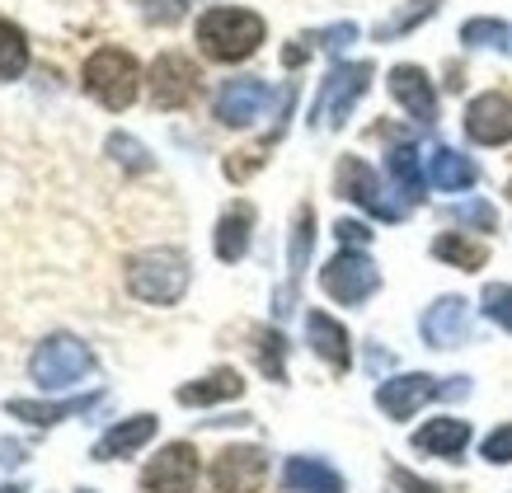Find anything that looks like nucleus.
<instances>
[{"label":"nucleus","mask_w":512,"mask_h":493,"mask_svg":"<svg viewBox=\"0 0 512 493\" xmlns=\"http://www.w3.org/2000/svg\"><path fill=\"white\" fill-rule=\"evenodd\" d=\"M451 221H461V226H475V231H494L498 226V212L489 202H461V207H451Z\"/></svg>","instance_id":"33"},{"label":"nucleus","mask_w":512,"mask_h":493,"mask_svg":"<svg viewBox=\"0 0 512 493\" xmlns=\"http://www.w3.org/2000/svg\"><path fill=\"white\" fill-rule=\"evenodd\" d=\"M480 301H484V315L512 334V282H489Z\"/></svg>","instance_id":"31"},{"label":"nucleus","mask_w":512,"mask_h":493,"mask_svg":"<svg viewBox=\"0 0 512 493\" xmlns=\"http://www.w3.org/2000/svg\"><path fill=\"white\" fill-rule=\"evenodd\" d=\"M109 155L123 165V170H132V174H146L151 165H156V160L146 155V146H141L137 137H123V132H118V137H109Z\"/></svg>","instance_id":"30"},{"label":"nucleus","mask_w":512,"mask_h":493,"mask_svg":"<svg viewBox=\"0 0 512 493\" xmlns=\"http://www.w3.org/2000/svg\"><path fill=\"white\" fill-rule=\"evenodd\" d=\"M264 19L254 15V10H231V5H221V10H207L198 19V43L202 52L212 57V62H245L259 52L264 43Z\"/></svg>","instance_id":"1"},{"label":"nucleus","mask_w":512,"mask_h":493,"mask_svg":"<svg viewBox=\"0 0 512 493\" xmlns=\"http://www.w3.org/2000/svg\"><path fill=\"white\" fill-rule=\"evenodd\" d=\"M80 493H94V489H80Z\"/></svg>","instance_id":"43"},{"label":"nucleus","mask_w":512,"mask_h":493,"mask_svg":"<svg viewBox=\"0 0 512 493\" xmlns=\"http://www.w3.org/2000/svg\"><path fill=\"white\" fill-rule=\"evenodd\" d=\"M306 52H311V47L296 43V47H287V52H282V62H287V66H301V62H306Z\"/></svg>","instance_id":"41"},{"label":"nucleus","mask_w":512,"mask_h":493,"mask_svg":"<svg viewBox=\"0 0 512 493\" xmlns=\"http://www.w3.org/2000/svg\"><path fill=\"white\" fill-rule=\"evenodd\" d=\"M390 489H395V493H442L437 484L419 479L414 470H404V465H395V470H390Z\"/></svg>","instance_id":"36"},{"label":"nucleus","mask_w":512,"mask_h":493,"mask_svg":"<svg viewBox=\"0 0 512 493\" xmlns=\"http://www.w3.org/2000/svg\"><path fill=\"white\" fill-rule=\"evenodd\" d=\"M484 461L489 465H512V423H503V428H494L489 437H484Z\"/></svg>","instance_id":"34"},{"label":"nucleus","mask_w":512,"mask_h":493,"mask_svg":"<svg viewBox=\"0 0 512 493\" xmlns=\"http://www.w3.org/2000/svg\"><path fill=\"white\" fill-rule=\"evenodd\" d=\"M151 437H156V414H132L94 442V461H123V456L146 447Z\"/></svg>","instance_id":"18"},{"label":"nucleus","mask_w":512,"mask_h":493,"mask_svg":"<svg viewBox=\"0 0 512 493\" xmlns=\"http://www.w3.org/2000/svg\"><path fill=\"white\" fill-rule=\"evenodd\" d=\"M282 489L287 493H343V479L315 456H292L282 465Z\"/></svg>","instance_id":"19"},{"label":"nucleus","mask_w":512,"mask_h":493,"mask_svg":"<svg viewBox=\"0 0 512 493\" xmlns=\"http://www.w3.org/2000/svg\"><path fill=\"white\" fill-rule=\"evenodd\" d=\"M390 94H395V104H400L414 123H423V127L437 123V90H433V80H428V71H419V66H395V71H390Z\"/></svg>","instance_id":"15"},{"label":"nucleus","mask_w":512,"mask_h":493,"mask_svg":"<svg viewBox=\"0 0 512 493\" xmlns=\"http://www.w3.org/2000/svg\"><path fill=\"white\" fill-rule=\"evenodd\" d=\"M461 43H470V47H508V29H503L498 19H470L466 29H461Z\"/></svg>","instance_id":"32"},{"label":"nucleus","mask_w":512,"mask_h":493,"mask_svg":"<svg viewBox=\"0 0 512 493\" xmlns=\"http://www.w3.org/2000/svg\"><path fill=\"white\" fill-rule=\"evenodd\" d=\"M357 38V24H334V29H325V33H315V43L320 47H329V52H339V47H348Z\"/></svg>","instance_id":"39"},{"label":"nucleus","mask_w":512,"mask_h":493,"mask_svg":"<svg viewBox=\"0 0 512 493\" xmlns=\"http://www.w3.org/2000/svg\"><path fill=\"white\" fill-rule=\"evenodd\" d=\"M198 484V451L188 442H170L141 470V493H193Z\"/></svg>","instance_id":"8"},{"label":"nucleus","mask_w":512,"mask_h":493,"mask_svg":"<svg viewBox=\"0 0 512 493\" xmlns=\"http://www.w3.org/2000/svg\"><path fill=\"white\" fill-rule=\"evenodd\" d=\"M466 137L480 141V146H503L512 141V99L508 94H480L470 99L466 108Z\"/></svg>","instance_id":"13"},{"label":"nucleus","mask_w":512,"mask_h":493,"mask_svg":"<svg viewBox=\"0 0 512 493\" xmlns=\"http://www.w3.org/2000/svg\"><path fill=\"white\" fill-rule=\"evenodd\" d=\"M433 254L442 263H451V268H466V273L484 268V259H489V249L475 245V240H466V235H437V240H433Z\"/></svg>","instance_id":"25"},{"label":"nucleus","mask_w":512,"mask_h":493,"mask_svg":"<svg viewBox=\"0 0 512 493\" xmlns=\"http://www.w3.org/2000/svg\"><path fill=\"white\" fill-rule=\"evenodd\" d=\"M268 104H273V90H268L264 80H254V76L226 80V85L217 90V123H226V127H249Z\"/></svg>","instance_id":"12"},{"label":"nucleus","mask_w":512,"mask_h":493,"mask_svg":"<svg viewBox=\"0 0 512 493\" xmlns=\"http://www.w3.org/2000/svg\"><path fill=\"white\" fill-rule=\"evenodd\" d=\"M419 329L433 348H461L470 339V306L461 296H437L433 306L423 310Z\"/></svg>","instance_id":"14"},{"label":"nucleus","mask_w":512,"mask_h":493,"mask_svg":"<svg viewBox=\"0 0 512 493\" xmlns=\"http://www.w3.org/2000/svg\"><path fill=\"white\" fill-rule=\"evenodd\" d=\"M254 339H259V367L268 371V381H282V376H287V367H282V357H287V339H282L278 329H259Z\"/></svg>","instance_id":"29"},{"label":"nucleus","mask_w":512,"mask_h":493,"mask_svg":"<svg viewBox=\"0 0 512 493\" xmlns=\"http://www.w3.org/2000/svg\"><path fill=\"white\" fill-rule=\"evenodd\" d=\"M240 390H245L240 371L217 367L212 376H202V381H193V386H179V404H221V400H235Z\"/></svg>","instance_id":"22"},{"label":"nucleus","mask_w":512,"mask_h":493,"mask_svg":"<svg viewBox=\"0 0 512 493\" xmlns=\"http://www.w3.org/2000/svg\"><path fill=\"white\" fill-rule=\"evenodd\" d=\"M475 179H480V174H475V165H470L461 151H447V146H437V151L428 155V184L442 188V193H466Z\"/></svg>","instance_id":"21"},{"label":"nucleus","mask_w":512,"mask_h":493,"mask_svg":"<svg viewBox=\"0 0 512 493\" xmlns=\"http://www.w3.org/2000/svg\"><path fill=\"white\" fill-rule=\"evenodd\" d=\"M99 404V395H85V400H66V404H33V400H10V414L24 418V423H38V428H47V423H62V418H76L85 414V409H94Z\"/></svg>","instance_id":"23"},{"label":"nucleus","mask_w":512,"mask_h":493,"mask_svg":"<svg viewBox=\"0 0 512 493\" xmlns=\"http://www.w3.org/2000/svg\"><path fill=\"white\" fill-rule=\"evenodd\" d=\"M268 479V451L259 447H226L212 465L217 493H259Z\"/></svg>","instance_id":"10"},{"label":"nucleus","mask_w":512,"mask_h":493,"mask_svg":"<svg viewBox=\"0 0 512 493\" xmlns=\"http://www.w3.org/2000/svg\"><path fill=\"white\" fill-rule=\"evenodd\" d=\"M127 292L151 306H174L188 292V259L179 249H146L127 263Z\"/></svg>","instance_id":"2"},{"label":"nucleus","mask_w":512,"mask_h":493,"mask_svg":"<svg viewBox=\"0 0 512 493\" xmlns=\"http://www.w3.org/2000/svg\"><path fill=\"white\" fill-rule=\"evenodd\" d=\"M320 287H325L334 301H343V306H362V301L381 287V273H376V263L367 259L362 249H343V254H334V259L325 263Z\"/></svg>","instance_id":"7"},{"label":"nucleus","mask_w":512,"mask_h":493,"mask_svg":"<svg viewBox=\"0 0 512 493\" xmlns=\"http://www.w3.org/2000/svg\"><path fill=\"white\" fill-rule=\"evenodd\" d=\"M470 447V423L466 418H428L414 432V451L437 456V461H461V451Z\"/></svg>","instance_id":"16"},{"label":"nucleus","mask_w":512,"mask_h":493,"mask_svg":"<svg viewBox=\"0 0 512 493\" xmlns=\"http://www.w3.org/2000/svg\"><path fill=\"white\" fill-rule=\"evenodd\" d=\"M29 376L43 390H66L76 381H85V376H94V353L80 339H71V334H52V339L38 343Z\"/></svg>","instance_id":"4"},{"label":"nucleus","mask_w":512,"mask_h":493,"mask_svg":"<svg viewBox=\"0 0 512 493\" xmlns=\"http://www.w3.org/2000/svg\"><path fill=\"white\" fill-rule=\"evenodd\" d=\"M141 5H146V19H156V24H174L184 15V0H141Z\"/></svg>","instance_id":"37"},{"label":"nucleus","mask_w":512,"mask_h":493,"mask_svg":"<svg viewBox=\"0 0 512 493\" xmlns=\"http://www.w3.org/2000/svg\"><path fill=\"white\" fill-rule=\"evenodd\" d=\"M311 245H315V212L311 207H301V212H296V235H292V287H296V278H301L306 259H311ZM292 287L278 296V315L292 310Z\"/></svg>","instance_id":"24"},{"label":"nucleus","mask_w":512,"mask_h":493,"mask_svg":"<svg viewBox=\"0 0 512 493\" xmlns=\"http://www.w3.org/2000/svg\"><path fill=\"white\" fill-rule=\"evenodd\" d=\"M306 339H311V348L325 357L334 371H348V367H353V343H348V329H343L334 315H325V310H311V315H306Z\"/></svg>","instance_id":"17"},{"label":"nucleus","mask_w":512,"mask_h":493,"mask_svg":"<svg viewBox=\"0 0 512 493\" xmlns=\"http://www.w3.org/2000/svg\"><path fill=\"white\" fill-rule=\"evenodd\" d=\"M80 85H85L104 108L123 113L141 90V66L132 52H123V47H99L90 62H85V80H80Z\"/></svg>","instance_id":"3"},{"label":"nucleus","mask_w":512,"mask_h":493,"mask_svg":"<svg viewBox=\"0 0 512 493\" xmlns=\"http://www.w3.org/2000/svg\"><path fill=\"white\" fill-rule=\"evenodd\" d=\"M24 66H29V43H24V33L0 19V80L24 76Z\"/></svg>","instance_id":"28"},{"label":"nucleus","mask_w":512,"mask_h":493,"mask_svg":"<svg viewBox=\"0 0 512 493\" xmlns=\"http://www.w3.org/2000/svg\"><path fill=\"white\" fill-rule=\"evenodd\" d=\"M24 461V447H19V442H0V470H5V465H19Z\"/></svg>","instance_id":"40"},{"label":"nucleus","mask_w":512,"mask_h":493,"mask_svg":"<svg viewBox=\"0 0 512 493\" xmlns=\"http://www.w3.org/2000/svg\"><path fill=\"white\" fill-rule=\"evenodd\" d=\"M390 174H395V184L404 188V198L409 202H419L423 198V170H419V151L414 146H395L390 151Z\"/></svg>","instance_id":"26"},{"label":"nucleus","mask_w":512,"mask_h":493,"mask_svg":"<svg viewBox=\"0 0 512 493\" xmlns=\"http://www.w3.org/2000/svg\"><path fill=\"white\" fill-rule=\"evenodd\" d=\"M264 151H268V146H254V151H235L231 160H226V179H249V174L264 165Z\"/></svg>","instance_id":"35"},{"label":"nucleus","mask_w":512,"mask_h":493,"mask_svg":"<svg viewBox=\"0 0 512 493\" xmlns=\"http://www.w3.org/2000/svg\"><path fill=\"white\" fill-rule=\"evenodd\" d=\"M334 235H339L343 249H362L367 240H372V231H367L362 221H339V226H334Z\"/></svg>","instance_id":"38"},{"label":"nucleus","mask_w":512,"mask_h":493,"mask_svg":"<svg viewBox=\"0 0 512 493\" xmlns=\"http://www.w3.org/2000/svg\"><path fill=\"white\" fill-rule=\"evenodd\" d=\"M466 390V376H456L451 386H442L437 376H423V371H409V376H390L376 386V404H381V414L386 418H414L419 404H428L433 395H461Z\"/></svg>","instance_id":"6"},{"label":"nucleus","mask_w":512,"mask_h":493,"mask_svg":"<svg viewBox=\"0 0 512 493\" xmlns=\"http://www.w3.org/2000/svg\"><path fill=\"white\" fill-rule=\"evenodd\" d=\"M198 80H202L198 66L188 62V57L165 52L151 66V99H156V108H188L193 94H198Z\"/></svg>","instance_id":"11"},{"label":"nucleus","mask_w":512,"mask_h":493,"mask_svg":"<svg viewBox=\"0 0 512 493\" xmlns=\"http://www.w3.org/2000/svg\"><path fill=\"white\" fill-rule=\"evenodd\" d=\"M437 5L442 0H409L400 15H390L386 24H376V43H390V38H400V33H409L414 24H423V19H433L437 15Z\"/></svg>","instance_id":"27"},{"label":"nucleus","mask_w":512,"mask_h":493,"mask_svg":"<svg viewBox=\"0 0 512 493\" xmlns=\"http://www.w3.org/2000/svg\"><path fill=\"white\" fill-rule=\"evenodd\" d=\"M0 493H24V489H19V484H5V489H0Z\"/></svg>","instance_id":"42"},{"label":"nucleus","mask_w":512,"mask_h":493,"mask_svg":"<svg viewBox=\"0 0 512 493\" xmlns=\"http://www.w3.org/2000/svg\"><path fill=\"white\" fill-rule=\"evenodd\" d=\"M249 231H254V207H249V202H235V207H226V212H221V221H217V259L221 263L245 259Z\"/></svg>","instance_id":"20"},{"label":"nucleus","mask_w":512,"mask_h":493,"mask_svg":"<svg viewBox=\"0 0 512 493\" xmlns=\"http://www.w3.org/2000/svg\"><path fill=\"white\" fill-rule=\"evenodd\" d=\"M367 85H372V62L334 66V71L325 76V85H320V99H315V108H311V123L343 127L348 123V113H353V104L367 94Z\"/></svg>","instance_id":"5"},{"label":"nucleus","mask_w":512,"mask_h":493,"mask_svg":"<svg viewBox=\"0 0 512 493\" xmlns=\"http://www.w3.org/2000/svg\"><path fill=\"white\" fill-rule=\"evenodd\" d=\"M339 198L367 207V212L381 216V221H400L404 216L400 202L386 198V188H381V179L372 174V165H367V160H357V155H343L339 160Z\"/></svg>","instance_id":"9"},{"label":"nucleus","mask_w":512,"mask_h":493,"mask_svg":"<svg viewBox=\"0 0 512 493\" xmlns=\"http://www.w3.org/2000/svg\"><path fill=\"white\" fill-rule=\"evenodd\" d=\"M508 193H512V184H508Z\"/></svg>","instance_id":"44"}]
</instances>
